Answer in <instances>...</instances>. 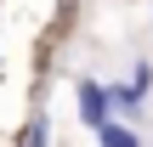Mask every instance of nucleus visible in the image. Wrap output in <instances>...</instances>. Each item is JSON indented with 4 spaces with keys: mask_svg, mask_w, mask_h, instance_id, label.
Returning a JSON list of instances; mask_svg holds the SVG:
<instances>
[{
    "mask_svg": "<svg viewBox=\"0 0 153 147\" xmlns=\"http://www.w3.org/2000/svg\"><path fill=\"white\" fill-rule=\"evenodd\" d=\"M28 147H45V119H34V130H28Z\"/></svg>",
    "mask_w": 153,
    "mask_h": 147,
    "instance_id": "obj_4",
    "label": "nucleus"
},
{
    "mask_svg": "<svg viewBox=\"0 0 153 147\" xmlns=\"http://www.w3.org/2000/svg\"><path fill=\"white\" fill-rule=\"evenodd\" d=\"M108 102H114L125 119H142V91H136V85H108Z\"/></svg>",
    "mask_w": 153,
    "mask_h": 147,
    "instance_id": "obj_2",
    "label": "nucleus"
},
{
    "mask_svg": "<svg viewBox=\"0 0 153 147\" xmlns=\"http://www.w3.org/2000/svg\"><path fill=\"white\" fill-rule=\"evenodd\" d=\"M108 108H114V102H108V85L85 79V85H79V119H85L91 130H102V125H108Z\"/></svg>",
    "mask_w": 153,
    "mask_h": 147,
    "instance_id": "obj_1",
    "label": "nucleus"
},
{
    "mask_svg": "<svg viewBox=\"0 0 153 147\" xmlns=\"http://www.w3.org/2000/svg\"><path fill=\"white\" fill-rule=\"evenodd\" d=\"M97 142H102V147H142V136H136L131 125H114V119H108V125L97 130Z\"/></svg>",
    "mask_w": 153,
    "mask_h": 147,
    "instance_id": "obj_3",
    "label": "nucleus"
}]
</instances>
